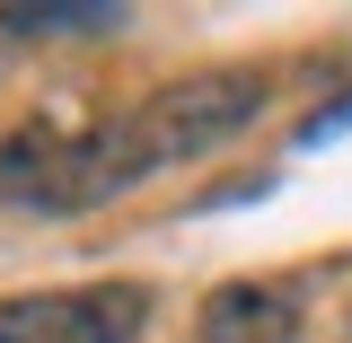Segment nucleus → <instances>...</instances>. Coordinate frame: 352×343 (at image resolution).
Returning a JSON list of instances; mask_svg holds the SVG:
<instances>
[{"label": "nucleus", "mask_w": 352, "mask_h": 343, "mask_svg": "<svg viewBox=\"0 0 352 343\" xmlns=\"http://www.w3.org/2000/svg\"><path fill=\"white\" fill-rule=\"evenodd\" d=\"M141 176H150V150H141L132 115L88 124V132H71V150H62V176H53L44 220H71V212H97V203H124Z\"/></svg>", "instance_id": "nucleus-3"}, {"label": "nucleus", "mask_w": 352, "mask_h": 343, "mask_svg": "<svg viewBox=\"0 0 352 343\" xmlns=\"http://www.w3.org/2000/svg\"><path fill=\"white\" fill-rule=\"evenodd\" d=\"M264 71H185V80L150 88L132 106V132L150 150V168H185V159H212L229 141H247V124L264 115Z\"/></svg>", "instance_id": "nucleus-1"}, {"label": "nucleus", "mask_w": 352, "mask_h": 343, "mask_svg": "<svg viewBox=\"0 0 352 343\" xmlns=\"http://www.w3.org/2000/svg\"><path fill=\"white\" fill-rule=\"evenodd\" d=\"M150 326L141 282H80V291H18L0 300V343H132Z\"/></svg>", "instance_id": "nucleus-2"}, {"label": "nucleus", "mask_w": 352, "mask_h": 343, "mask_svg": "<svg viewBox=\"0 0 352 343\" xmlns=\"http://www.w3.org/2000/svg\"><path fill=\"white\" fill-rule=\"evenodd\" d=\"M300 335V291L291 282H220L194 308V343H291Z\"/></svg>", "instance_id": "nucleus-4"}, {"label": "nucleus", "mask_w": 352, "mask_h": 343, "mask_svg": "<svg viewBox=\"0 0 352 343\" xmlns=\"http://www.w3.org/2000/svg\"><path fill=\"white\" fill-rule=\"evenodd\" d=\"M335 132H352V97H326L317 115L300 124V150H317V141H335Z\"/></svg>", "instance_id": "nucleus-7"}, {"label": "nucleus", "mask_w": 352, "mask_h": 343, "mask_svg": "<svg viewBox=\"0 0 352 343\" xmlns=\"http://www.w3.org/2000/svg\"><path fill=\"white\" fill-rule=\"evenodd\" d=\"M124 9H0V36H106Z\"/></svg>", "instance_id": "nucleus-6"}, {"label": "nucleus", "mask_w": 352, "mask_h": 343, "mask_svg": "<svg viewBox=\"0 0 352 343\" xmlns=\"http://www.w3.org/2000/svg\"><path fill=\"white\" fill-rule=\"evenodd\" d=\"M62 150H71V132L62 124H9L0 132V203L9 212H44L53 203V176H62Z\"/></svg>", "instance_id": "nucleus-5"}]
</instances>
